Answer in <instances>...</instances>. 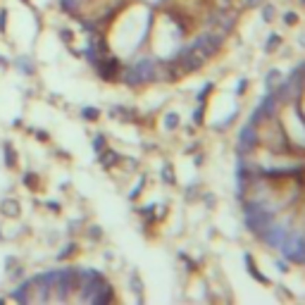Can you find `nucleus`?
<instances>
[{
    "instance_id": "7ed1b4c3",
    "label": "nucleus",
    "mask_w": 305,
    "mask_h": 305,
    "mask_svg": "<svg viewBox=\"0 0 305 305\" xmlns=\"http://www.w3.org/2000/svg\"><path fill=\"white\" fill-rule=\"evenodd\" d=\"M24 3H27V0H24Z\"/></svg>"
},
{
    "instance_id": "f03ea898",
    "label": "nucleus",
    "mask_w": 305,
    "mask_h": 305,
    "mask_svg": "<svg viewBox=\"0 0 305 305\" xmlns=\"http://www.w3.org/2000/svg\"><path fill=\"white\" fill-rule=\"evenodd\" d=\"M5 165L7 167L17 165V155H14V148L12 146H5Z\"/></svg>"
},
{
    "instance_id": "f257e3e1",
    "label": "nucleus",
    "mask_w": 305,
    "mask_h": 305,
    "mask_svg": "<svg viewBox=\"0 0 305 305\" xmlns=\"http://www.w3.org/2000/svg\"><path fill=\"white\" fill-rule=\"evenodd\" d=\"M3 215L5 217H19V203L17 201H5L3 203Z\"/></svg>"
}]
</instances>
